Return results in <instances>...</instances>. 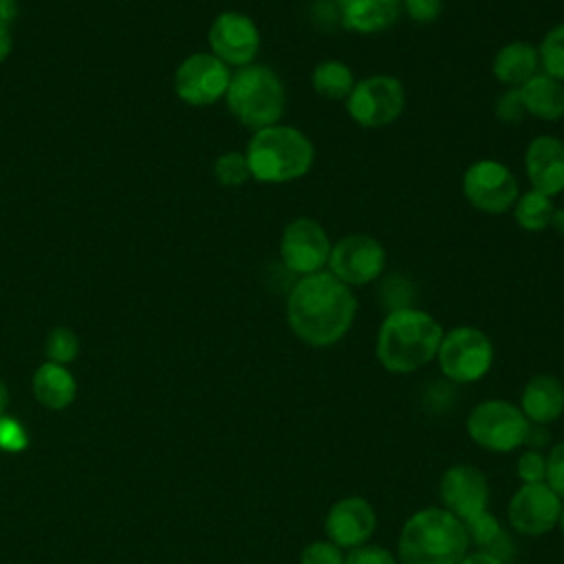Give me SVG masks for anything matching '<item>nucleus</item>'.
Wrapping results in <instances>:
<instances>
[{"instance_id": "obj_25", "label": "nucleus", "mask_w": 564, "mask_h": 564, "mask_svg": "<svg viewBox=\"0 0 564 564\" xmlns=\"http://www.w3.org/2000/svg\"><path fill=\"white\" fill-rule=\"evenodd\" d=\"M511 209H513V218H516L518 227H522L524 231H544L551 225L555 205H553L551 196L529 189L518 196V200L513 203Z\"/></svg>"}, {"instance_id": "obj_23", "label": "nucleus", "mask_w": 564, "mask_h": 564, "mask_svg": "<svg viewBox=\"0 0 564 564\" xmlns=\"http://www.w3.org/2000/svg\"><path fill=\"white\" fill-rule=\"evenodd\" d=\"M311 86L328 101H346L355 86V75L341 59H322L311 73Z\"/></svg>"}, {"instance_id": "obj_31", "label": "nucleus", "mask_w": 564, "mask_h": 564, "mask_svg": "<svg viewBox=\"0 0 564 564\" xmlns=\"http://www.w3.org/2000/svg\"><path fill=\"white\" fill-rule=\"evenodd\" d=\"M518 478L529 482H544L546 480V456L540 454V449H529L518 458Z\"/></svg>"}, {"instance_id": "obj_30", "label": "nucleus", "mask_w": 564, "mask_h": 564, "mask_svg": "<svg viewBox=\"0 0 564 564\" xmlns=\"http://www.w3.org/2000/svg\"><path fill=\"white\" fill-rule=\"evenodd\" d=\"M300 564H344V553L330 540H315L302 549Z\"/></svg>"}, {"instance_id": "obj_1", "label": "nucleus", "mask_w": 564, "mask_h": 564, "mask_svg": "<svg viewBox=\"0 0 564 564\" xmlns=\"http://www.w3.org/2000/svg\"><path fill=\"white\" fill-rule=\"evenodd\" d=\"M357 315V297L328 269L302 275L286 295V324L308 346L326 348L344 339Z\"/></svg>"}, {"instance_id": "obj_38", "label": "nucleus", "mask_w": 564, "mask_h": 564, "mask_svg": "<svg viewBox=\"0 0 564 564\" xmlns=\"http://www.w3.org/2000/svg\"><path fill=\"white\" fill-rule=\"evenodd\" d=\"M18 18L15 0H0V26H9Z\"/></svg>"}, {"instance_id": "obj_18", "label": "nucleus", "mask_w": 564, "mask_h": 564, "mask_svg": "<svg viewBox=\"0 0 564 564\" xmlns=\"http://www.w3.org/2000/svg\"><path fill=\"white\" fill-rule=\"evenodd\" d=\"M337 15L346 31L375 35L394 26L401 0H337Z\"/></svg>"}, {"instance_id": "obj_42", "label": "nucleus", "mask_w": 564, "mask_h": 564, "mask_svg": "<svg viewBox=\"0 0 564 564\" xmlns=\"http://www.w3.org/2000/svg\"><path fill=\"white\" fill-rule=\"evenodd\" d=\"M557 524H560V529H562V533H564V505H562V509H560V518H557Z\"/></svg>"}, {"instance_id": "obj_17", "label": "nucleus", "mask_w": 564, "mask_h": 564, "mask_svg": "<svg viewBox=\"0 0 564 564\" xmlns=\"http://www.w3.org/2000/svg\"><path fill=\"white\" fill-rule=\"evenodd\" d=\"M524 172L531 189L546 196L564 192V141L551 134L533 137L524 150Z\"/></svg>"}, {"instance_id": "obj_12", "label": "nucleus", "mask_w": 564, "mask_h": 564, "mask_svg": "<svg viewBox=\"0 0 564 564\" xmlns=\"http://www.w3.org/2000/svg\"><path fill=\"white\" fill-rule=\"evenodd\" d=\"M386 269V249L370 234H346L333 242L328 271L344 284L364 286L375 280Z\"/></svg>"}, {"instance_id": "obj_33", "label": "nucleus", "mask_w": 564, "mask_h": 564, "mask_svg": "<svg viewBox=\"0 0 564 564\" xmlns=\"http://www.w3.org/2000/svg\"><path fill=\"white\" fill-rule=\"evenodd\" d=\"M344 564H397L394 555L379 544H361L350 549Z\"/></svg>"}, {"instance_id": "obj_34", "label": "nucleus", "mask_w": 564, "mask_h": 564, "mask_svg": "<svg viewBox=\"0 0 564 564\" xmlns=\"http://www.w3.org/2000/svg\"><path fill=\"white\" fill-rule=\"evenodd\" d=\"M401 11L419 24H427L443 13V0H401Z\"/></svg>"}, {"instance_id": "obj_15", "label": "nucleus", "mask_w": 564, "mask_h": 564, "mask_svg": "<svg viewBox=\"0 0 564 564\" xmlns=\"http://www.w3.org/2000/svg\"><path fill=\"white\" fill-rule=\"evenodd\" d=\"M438 496L445 509L460 522L487 509L489 482L485 474L474 465L449 467L438 485Z\"/></svg>"}, {"instance_id": "obj_20", "label": "nucleus", "mask_w": 564, "mask_h": 564, "mask_svg": "<svg viewBox=\"0 0 564 564\" xmlns=\"http://www.w3.org/2000/svg\"><path fill=\"white\" fill-rule=\"evenodd\" d=\"M494 77L507 88H520L540 73L538 46L527 40H513L500 46L491 62Z\"/></svg>"}, {"instance_id": "obj_19", "label": "nucleus", "mask_w": 564, "mask_h": 564, "mask_svg": "<svg viewBox=\"0 0 564 564\" xmlns=\"http://www.w3.org/2000/svg\"><path fill=\"white\" fill-rule=\"evenodd\" d=\"M520 410L529 423L546 425L564 412V383L553 375H535L527 381Z\"/></svg>"}, {"instance_id": "obj_10", "label": "nucleus", "mask_w": 564, "mask_h": 564, "mask_svg": "<svg viewBox=\"0 0 564 564\" xmlns=\"http://www.w3.org/2000/svg\"><path fill=\"white\" fill-rule=\"evenodd\" d=\"M330 236L315 218L300 216L284 225L280 236V258L289 273L302 278L328 267Z\"/></svg>"}, {"instance_id": "obj_21", "label": "nucleus", "mask_w": 564, "mask_h": 564, "mask_svg": "<svg viewBox=\"0 0 564 564\" xmlns=\"http://www.w3.org/2000/svg\"><path fill=\"white\" fill-rule=\"evenodd\" d=\"M518 90L527 115L549 123L564 117V82L540 70Z\"/></svg>"}, {"instance_id": "obj_3", "label": "nucleus", "mask_w": 564, "mask_h": 564, "mask_svg": "<svg viewBox=\"0 0 564 564\" xmlns=\"http://www.w3.org/2000/svg\"><path fill=\"white\" fill-rule=\"evenodd\" d=\"M245 156L251 178L280 185L297 181L311 172L315 145L300 128L275 123L251 134Z\"/></svg>"}, {"instance_id": "obj_39", "label": "nucleus", "mask_w": 564, "mask_h": 564, "mask_svg": "<svg viewBox=\"0 0 564 564\" xmlns=\"http://www.w3.org/2000/svg\"><path fill=\"white\" fill-rule=\"evenodd\" d=\"M11 48H13L11 31L9 26H0V64L11 55Z\"/></svg>"}, {"instance_id": "obj_2", "label": "nucleus", "mask_w": 564, "mask_h": 564, "mask_svg": "<svg viewBox=\"0 0 564 564\" xmlns=\"http://www.w3.org/2000/svg\"><path fill=\"white\" fill-rule=\"evenodd\" d=\"M443 333L438 319L421 308H392L377 330L375 355L388 372L408 375L436 357Z\"/></svg>"}, {"instance_id": "obj_41", "label": "nucleus", "mask_w": 564, "mask_h": 564, "mask_svg": "<svg viewBox=\"0 0 564 564\" xmlns=\"http://www.w3.org/2000/svg\"><path fill=\"white\" fill-rule=\"evenodd\" d=\"M7 405H9V390H7L4 381H0V416H4Z\"/></svg>"}, {"instance_id": "obj_7", "label": "nucleus", "mask_w": 564, "mask_h": 564, "mask_svg": "<svg viewBox=\"0 0 564 564\" xmlns=\"http://www.w3.org/2000/svg\"><path fill=\"white\" fill-rule=\"evenodd\" d=\"M441 372L456 383L482 379L494 364V344L476 326H456L443 333L436 352Z\"/></svg>"}, {"instance_id": "obj_8", "label": "nucleus", "mask_w": 564, "mask_h": 564, "mask_svg": "<svg viewBox=\"0 0 564 564\" xmlns=\"http://www.w3.org/2000/svg\"><path fill=\"white\" fill-rule=\"evenodd\" d=\"M529 425L522 410L502 399L480 401L467 416V434L489 452H513L524 445Z\"/></svg>"}, {"instance_id": "obj_6", "label": "nucleus", "mask_w": 564, "mask_h": 564, "mask_svg": "<svg viewBox=\"0 0 564 564\" xmlns=\"http://www.w3.org/2000/svg\"><path fill=\"white\" fill-rule=\"evenodd\" d=\"M346 104L348 117L361 128H386L405 108V88L394 75L377 73L355 82Z\"/></svg>"}, {"instance_id": "obj_40", "label": "nucleus", "mask_w": 564, "mask_h": 564, "mask_svg": "<svg viewBox=\"0 0 564 564\" xmlns=\"http://www.w3.org/2000/svg\"><path fill=\"white\" fill-rule=\"evenodd\" d=\"M555 234L564 236V207H555L553 216H551V225H549Z\"/></svg>"}, {"instance_id": "obj_4", "label": "nucleus", "mask_w": 564, "mask_h": 564, "mask_svg": "<svg viewBox=\"0 0 564 564\" xmlns=\"http://www.w3.org/2000/svg\"><path fill=\"white\" fill-rule=\"evenodd\" d=\"M463 522L447 509L427 507L410 516L399 535V564H458L467 553Z\"/></svg>"}, {"instance_id": "obj_26", "label": "nucleus", "mask_w": 564, "mask_h": 564, "mask_svg": "<svg viewBox=\"0 0 564 564\" xmlns=\"http://www.w3.org/2000/svg\"><path fill=\"white\" fill-rule=\"evenodd\" d=\"M540 70L564 82V22L551 26L538 44Z\"/></svg>"}, {"instance_id": "obj_9", "label": "nucleus", "mask_w": 564, "mask_h": 564, "mask_svg": "<svg viewBox=\"0 0 564 564\" xmlns=\"http://www.w3.org/2000/svg\"><path fill=\"white\" fill-rule=\"evenodd\" d=\"M463 196L482 214H505L520 196L518 178L496 159H478L463 172Z\"/></svg>"}, {"instance_id": "obj_16", "label": "nucleus", "mask_w": 564, "mask_h": 564, "mask_svg": "<svg viewBox=\"0 0 564 564\" xmlns=\"http://www.w3.org/2000/svg\"><path fill=\"white\" fill-rule=\"evenodd\" d=\"M326 535L339 549H355L370 540L377 527L372 505L359 496L337 500L326 516Z\"/></svg>"}, {"instance_id": "obj_11", "label": "nucleus", "mask_w": 564, "mask_h": 564, "mask_svg": "<svg viewBox=\"0 0 564 564\" xmlns=\"http://www.w3.org/2000/svg\"><path fill=\"white\" fill-rule=\"evenodd\" d=\"M231 82V70L214 53L187 55L174 73L176 97L187 106H212L225 99Z\"/></svg>"}, {"instance_id": "obj_13", "label": "nucleus", "mask_w": 564, "mask_h": 564, "mask_svg": "<svg viewBox=\"0 0 564 564\" xmlns=\"http://www.w3.org/2000/svg\"><path fill=\"white\" fill-rule=\"evenodd\" d=\"M209 53L227 66H249L260 51L258 24L240 11H223L214 18L207 31Z\"/></svg>"}, {"instance_id": "obj_28", "label": "nucleus", "mask_w": 564, "mask_h": 564, "mask_svg": "<svg viewBox=\"0 0 564 564\" xmlns=\"http://www.w3.org/2000/svg\"><path fill=\"white\" fill-rule=\"evenodd\" d=\"M77 352H79V339L75 330H70L68 326H57L46 335V341H44L46 361L66 366L77 357Z\"/></svg>"}, {"instance_id": "obj_36", "label": "nucleus", "mask_w": 564, "mask_h": 564, "mask_svg": "<svg viewBox=\"0 0 564 564\" xmlns=\"http://www.w3.org/2000/svg\"><path fill=\"white\" fill-rule=\"evenodd\" d=\"M549 443V432L544 425H538V423H531L529 430H527V438H524V445H531L533 449H540Z\"/></svg>"}, {"instance_id": "obj_24", "label": "nucleus", "mask_w": 564, "mask_h": 564, "mask_svg": "<svg viewBox=\"0 0 564 564\" xmlns=\"http://www.w3.org/2000/svg\"><path fill=\"white\" fill-rule=\"evenodd\" d=\"M467 540H471L476 546H480L482 551L494 553L496 557H500L502 562H507V553L511 551V542L509 538L502 533L500 522L496 520V516H491L487 509L467 518L463 522Z\"/></svg>"}, {"instance_id": "obj_22", "label": "nucleus", "mask_w": 564, "mask_h": 564, "mask_svg": "<svg viewBox=\"0 0 564 564\" xmlns=\"http://www.w3.org/2000/svg\"><path fill=\"white\" fill-rule=\"evenodd\" d=\"M35 399L48 410H66L77 394V381L66 366L44 361L31 381Z\"/></svg>"}, {"instance_id": "obj_29", "label": "nucleus", "mask_w": 564, "mask_h": 564, "mask_svg": "<svg viewBox=\"0 0 564 564\" xmlns=\"http://www.w3.org/2000/svg\"><path fill=\"white\" fill-rule=\"evenodd\" d=\"M29 447V434L24 425L13 416H0V449L15 454Z\"/></svg>"}, {"instance_id": "obj_5", "label": "nucleus", "mask_w": 564, "mask_h": 564, "mask_svg": "<svg viewBox=\"0 0 564 564\" xmlns=\"http://www.w3.org/2000/svg\"><path fill=\"white\" fill-rule=\"evenodd\" d=\"M225 101L234 119L256 132L280 123L286 108V88L273 68L249 64L231 73Z\"/></svg>"}, {"instance_id": "obj_14", "label": "nucleus", "mask_w": 564, "mask_h": 564, "mask_svg": "<svg viewBox=\"0 0 564 564\" xmlns=\"http://www.w3.org/2000/svg\"><path fill=\"white\" fill-rule=\"evenodd\" d=\"M560 496L546 482L522 485L507 509L509 524L522 535H544L560 518Z\"/></svg>"}, {"instance_id": "obj_35", "label": "nucleus", "mask_w": 564, "mask_h": 564, "mask_svg": "<svg viewBox=\"0 0 564 564\" xmlns=\"http://www.w3.org/2000/svg\"><path fill=\"white\" fill-rule=\"evenodd\" d=\"M560 498H564V441H560L546 456V480Z\"/></svg>"}, {"instance_id": "obj_32", "label": "nucleus", "mask_w": 564, "mask_h": 564, "mask_svg": "<svg viewBox=\"0 0 564 564\" xmlns=\"http://www.w3.org/2000/svg\"><path fill=\"white\" fill-rule=\"evenodd\" d=\"M496 117L505 123H520L527 117L518 88H509L505 95L496 99Z\"/></svg>"}, {"instance_id": "obj_37", "label": "nucleus", "mask_w": 564, "mask_h": 564, "mask_svg": "<svg viewBox=\"0 0 564 564\" xmlns=\"http://www.w3.org/2000/svg\"><path fill=\"white\" fill-rule=\"evenodd\" d=\"M458 564H505V562L489 551H476V553H465V557Z\"/></svg>"}, {"instance_id": "obj_27", "label": "nucleus", "mask_w": 564, "mask_h": 564, "mask_svg": "<svg viewBox=\"0 0 564 564\" xmlns=\"http://www.w3.org/2000/svg\"><path fill=\"white\" fill-rule=\"evenodd\" d=\"M214 176L225 187H240V185H245L251 178L245 152H236V150L223 152L214 161Z\"/></svg>"}]
</instances>
